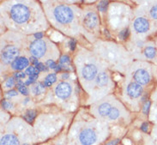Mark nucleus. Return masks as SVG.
<instances>
[{
    "label": "nucleus",
    "instance_id": "f257e3e1",
    "mask_svg": "<svg viewBox=\"0 0 157 145\" xmlns=\"http://www.w3.org/2000/svg\"><path fill=\"white\" fill-rule=\"evenodd\" d=\"M10 16L17 23H24L29 17V10L24 4H15L10 10Z\"/></svg>",
    "mask_w": 157,
    "mask_h": 145
},
{
    "label": "nucleus",
    "instance_id": "f03ea898",
    "mask_svg": "<svg viewBox=\"0 0 157 145\" xmlns=\"http://www.w3.org/2000/svg\"><path fill=\"white\" fill-rule=\"evenodd\" d=\"M54 17L56 20L62 23V24H66L71 21H72L74 18V14L71 9L69 8L68 6L65 5H59L54 9Z\"/></svg>",
    "mask_w": 157,
    "mask_h": 145
},
{
    "label": "nucleus",
    "instance_id": "7ed1b4c3",
    "mask_svg": "<svg viewBox=\"0 0 157 145\" xmlns=\"http://www.w3.org/2000/svg\"><path fill=\"white\" fill-rule=\"evenodd\" d=\"M30 52L35 58H41L47 51L46 42L42 40H35L30 44Z\"/></svg>",
    "mask_w": 157,
    "mask_h": 145
},
{
    "label": "nucleus",
    "instance_id": "20e7f679",
    "mask_svg": "<svg viewBox=\"0 0 157 145\" xmlns=\"http://www.w3.org/2000/svg\"><path fill=\"white\" fill-rule=\"evenodd\" d=\"M19 55V51L15 46H7L3 49L1 58L5 64H10L11 61H15Z\"/></svg>",
    "mask_w": 157,
    "mask_h": 145
},
{
    "label": "nucleus",
    "instance_id": "39448f33",
    "mask_svg": "<svg viewBox=\"0 0 157 145\" xmlns=\"http://www.w3.org/2000/svg\"><path fill=\"white\" fill-rule=\"evenodd\" d=\"M96 139V134L91 129H85L79 135V140L82 145H92Z\"/></svg>",
    "mask_w": 157,
    "mask_h": 145
},
{
    "label": "nucleus",
    "instance_id": "423d86ee",
    "mask_svg": "<svg viewBox=\"0 0 157 145\" xmlns=\"http://www.w3.org/2000/svg\"><path fill=\"white\" fill-rule=\"evenodd\" d=\"M71 85L67 83V82H60L59 84H58V86L56 87L55 93L56 95L61 99H66L68 98L69 96L71 94Z\"/></svg>",
    "mask_w": 157,
    "mask_h": 145
},
{
    "label": "nucleus",
    "instance_id": "0eeeda50",
    "mask_svg": "<svg viewBox=\"0 0 157 145\" xmlns=\"http://www.w3.org/2000/svg\"><path fill=\"white\" fill-rule=\"evenodd\" d=\"M97 71V68H96L95 65L87 64L82 68V77H83L84 79L88 80V81H91V80H94V77H96Z\"/></svg>",
    "mask_w": 157,
    "mask_h": 145
},
{
    "label": "nucleus",
    "instance_id": "6e6552de",
    "mask_svg": "<svg viewBox=\"0 0 157 145\" xmlns=\"http://www.w3.org/2000/svg\"><path fill=\"white\" fill-rule=\"evenodd\" d=\"M134 79L136 80V82L138 84L145 85V84L149 83V80H150V77H149V74L147 71H145L144 69H139L135 73Z\"/></svg>",
    "mask_w": 157,
    "mask_h": 145
},
{
    "label": "nucleus",
    "instance_id": "1a4fd4ad",
    "mask_svg": "<svg viewBox=\"0 0 157 145\" xmlns=\"http://www.w3.org/2000/svg\"><path fill=\"white\" fill-rule=\"evenodd\" d=\"M143 93V88L137 82H132L128 85L127 94L132 98H137Z\"/></svg>",
    "mask_w": 157,
    "mask_h": 145
},
{
    "label": "nucleus",
    "instance_id": "9d476101",
    "mask_svg": "<svg viewBox=\"0 0 157 145\" xmlns=\"http://www.w3.org/2000/svg\"><path fill=\"white\" fill-rule=\"evenodd\" d=\"M134 29L138 33H145L149 29V21H147V19L143 17L136 18L134 21Z\"/></svg>",
    "mask_w": 157,
    "mask_h": 145
},
{
    "label": "nucleus",
    "instance_id": "9b49d317",
    "mask_svg": "<svg viewBox=\"0 0 157 145\" xmlns=\"http://www.w3.org/2000/svg\"><path fill=\"white\" fill-rule=\"evenodd\" d=\"M84 24L89 29H94L98 24V18L96 14L94 12L88 13L84 17Z\"/></svg>",
    "mask_w": 157,
    "mask_h": 145
},
{
    "label": "nucleus",
    "instance_id": "f8f14e48",
    "mask_svg": "<svg viewBox=\"0 0 157 145\" xmlns=\"http://www.w3.org/2000/svg\"><path fill=\"white\" fill-rule=\"evenodd\" d=\"M29 65V59H27L24 57L17 58L15 61H13L11 64V67L15 71H21L22 69L26 68Z\"/></svg>",
    "mask_w": 157,
    "mask_h": 145
},
{
    "label": "nucleus",
    "instance_id": "ddd939ff",
    "mask_svg": "<svg viewBox=\"0 0 157 145\" xmlns=\"http://www.w3.org/2000/svg\"><path fill=\"white\" fill-rule=\"evenodd\" d=\"M0 145H20V143L14 135L6 134L1 138Z\"/></svg>",
    "mask_w": 157,
    "mask_h": 145
},
{
    "label": "nucleus",
    "instance_id": "4468645a",
    "mask_svg": "<svg viewBox=\"0 0 157 145\" xmlns=\"http://www.w3.org/2000/svg\"><path fill=\"white\" fill-rule=\"evenodd\" d=\"M111 109H112V106H111L109 103H103V104H101V105L99 107L98 111H99V113H100L101 115L103 116V117H105V116L109 115Z\"/></svg>",
    "mask_w": 157,
    "mask_h": 145
},
{
    "label": "nucleus",
    "instance_id": "2eb2a0df",
    "mask_svg": "<svg viewBox=\"0 0 157 145\" xmlns=\"http://www.w3.org/2000/svg\"><path fill=\"white\" fill-rule=\"evenodd\" d=\"M96 82L98 85L105 86L108 82V76L106 72L100 73L96 77Z\"/></svg>",
    "mask_w": 157,
    "mask_h": 145
},
{
    "label": "nucleus",
    "instance_id": "dca6fc26",
    "mask_svg": "<svg viewBox=\"0 0 157 145\" xmlns=\"http://www.w3.org/2000/svg\"><path fill=\"white\" fill-rule=\"evenodd\" d=\"M56 80H57V77H56L55 74H49V75L46 77V79H45V83H44V85L46 86V87H50L52 83L55 82Z\"/></svg>",
    "mask_w": 157,
    "mask_h": 145
},
{
    "label": "nucleus",
    "instance_id": "f3484780",
    "mask_svg": "<svg viewBox=\"0 0 157 145\" xmlns=\"http://www.w3.org/2000/svg\"><path fill=\"white\" fill-rule=\"evenodd\" d=\"M35 116H36V113H35V111H34V110H29V111H27V113H25V115H24L23 118H24V120H25L26 121L31 123V122L34 120Z\"/></svg>",
    "mask_w": 157,
    "mask_h": 145
},
{
    "label": "nucleus",
    "instance_id": "a211bd4d",
    "mask_svg": "<svg viewBox=\"0 0 157 145\" xmlns=\"http://www.w3.org/2000/svg\"><path fill=\"white\" fill-rule=\"evenodd\" d=\"M155 53H156V51H155V49L152 47H147L144 51L145 56H146L147 58H149V59H153V58H155Z\"/></svg>",
    "mask_w": 157,
    "mask_h": 145
},
{
    "label": "nucleus",
    "instance_id": "6ab92c4d",
    "mask_svg": "<svg viewBox=\"0 0 157 145\" xmlns=\"http://www.w3.org/2000/svg\"><path fill=\"white\" fill-rule=\"evenodd\" d=\"M17 89H18V90L21 92V94H25V95H28V94H29V90H27V88H26V87H24V85H23V82L20 81V80H18V83H17Z\"/></svg>",
    "mask_w": 157,
    "mask_h": 145
},
{
    "label": "nucleus",
    "instance_id": "aec40b11",
    "mask_svg": "<svg viewBox=\"0 0 157 145\" xmlns=\"http://www.w3.org/2000/svg\"><path fill=\"white\" fill-rule=\"evenodd\" d=\"M119 116V111L116 108V107H112V109H111L110 113H109V115L108 117L110 118V120H116V119H118Z\"/></svg>",
    "mask_w": 157,
    "mask_h": 145
},
{
    "label": "nucleus",
    "instance_id": "412c9836",
    "mask_svg": "<svg viewBox=\"0 0 157 145\" xmlns=\"http://www.w3.org/2000/svg\"><path fill=\"white\" fill-rule=\"evenodd\" d=\"M39 72H40V71H39L36 68H34V67H33V66H29L28 68L26 69L25 71L26 75H29V77L33 76V75H35V74L38 75Z\"/></svg>",
    "mask_w": 157,
    "mask_h": 145
},
{
    "label": "nucleus",
    "instance_id": "4be33fe9",
    "mask_svg": "<svg viewBox=\"0 0 157 145\" xmlns=\"http://www.w3.org/2000/svg\"><path fill=\"white\" fill-rule=\"evenodd\" d=\"M107 6H108V2L107 1H101V2H100L99 4H98V9H99L100 11L104 12V11L106 10Z\"/></svg>",
    "mask_w": 157,
    "mask_h": 145
},
{
    "label": "nucleus",
    "instance_id": "5701e85b",
    "mask_svg": "<svg viewBox=\"0 0 157 145\" xmlns=\"http://www.w3.org/2000/svg\"><path fill=\"white\" fill-rule=\"evenodd\" d=\"M129 34H130V31H129V29H124L119 33V38L120 39V40H125V39L129 36Z\"/></svg>",
    "mask_w": 157,
    "mask_h": 145
},
{
    "label": "nucleus",
    "instance_id": "b1692460",
    "mask_svg": "<svg viewBox=\"0 0 157 145\" xmlns=\"http://www.w3.org/2000/svg\"><path fill=\"white\" fill-rule=\"evenodd\" d=\"M43 91H44V85H42L41 83H39L38 85L35 86L34 88V94H40V93H42Z\"/></svg>",
    "mask_w": 157,
    "mask_h": 145
},
{
    "label": "nucleus",
    "instance_id": "393cba45",
    "mask_svg": "<svg viewBox=\"0 0 157 145\" xmlns=\"http://www.w3.org/2000/svg\"><path fill=\"white\" fill-rule=\"evenodd\" d=\"M37 78H38V75H37V74L31 76V77H29V80H28V81H26L25 84L26 85H29V84L34 83V82H35V80H37Z\"/></svg>",
    "mask_w": 157,
    "mask_h": 145
},
{
    "label": "nucleus",
    "instance_id": "a878e982",
    "mask_svg": "<svg viewBox=\"0 0 157 145\" xmlns=\"http://www.w3.org/2000/svg\"><path fill=\"white\" fill-rule=\"evenodd\" d=\"M150 16H151L152 18L157 20V5H155L151 8V10H150Z\"/></svg>",
    "mask_w": 157,
    "mask_h": 145
},
{
    "label": "nucleus",
    "instance_id": "bb28decb",
    "mask_svg": "<svg viewBox=\"0 0 157 145\" xmlns=\"http://www.w3.org/2000/svg\"><path fill=\"white\" fill-rule=\"evenodd\" d=\"M70 63V58H69L68 56L64 55L61 57V59H60V64H68Z\"/></svg>",
    "mask_w": 157,
    "mask_h": 145
},
{
    "label": "nucleus",
    "instance_id": "cd10ccee",
    "mask_svg": "<svg viewBox=\"0 0 157 145\" xmlns=\"http://www.w3.org/2000/svg\"><path fill=\"white\" fill-rule=\"evenodd\" d=\"M14 84H15V80H14V78L10 77V78H9L8 80L6 81V82H5V87H6V88H10V87H12Z\"/></svg>",
    "mask_w": 157,
    "mask_h": 145
},
{
    "label": "nucleus",
    "instance_id": "c85d7f7f",
    "mask_svg": "<svg viewBox=\"0 0 157 145\" xmlns=\"http://www.w3.org/2000/svg\"><path fill=\"white\" fill-rule=\"evenodd\" d=\"M52 38L53 40H55V41H59L60 40L62 39V35L56 32V33H53V34H52Z\"/></svg>",
    "mask_w": 157,
    "mask_h": 145
},
{
    "label": "nucleus",
    "instance_id": "c756f323",
    "mask_svg": "<svg viewBox=\"0 0 157 145\" xmlns=\"http://www.w3.org/2000/svg\"><path fill=\"white\" fill-rule=\"evenodd\" d=\"M47 65L48 67H50L52 69H56L57 68V64H55V62L54 61H52V60H47Z\"/></svg>",
    "mask_w": 157,
    "mask_h": 145
},
{
    "label": "nucleus",
    "instance_id": "7c9ffc66",
    "mask_svg": "<svg viewBox=\"0 0 157 145\" xmlns=\"http://www.w3.org/2000/svg\"><path fill=\"white\" fill-rule=\"evenodd\" d=\"M149 107H150V102L149 101H147L145 103L144 106V109H143V112L144 114H147L149 111Z\"/></svg>",
    "mask_w": 157,
    "mask_h": 145
},
{
    "label": "nucleus",
    "instance_id": "2f4dec72",
    "mask_svg": "<svg viewBox=\"0 0 157 145\" xmlns=\"http://www.w3.org/2000/svg\"><path fill=\"white\" fill-rule=\"evenodd\" d=\"M26 77V74L25 72H17L15 74V77L17 78V79H23V78H25Z\"/></svg>",
    "mask_w": 157,
    "mask_h": 145
},
{
    "label": "nucleus",
    "instance_id": "473e14b6",
    "mask_svg": "<svg viewBox=\"0 0 157 145\" xmlns=\"http://www.w3.org/2000/svg\"><path fill=\"white\" fill-rule=\"evenodd\" d=\"M35 68L37 69L39 71H46L47 70L46 66L43 64H40V63H39L37 65H35Z\"/></svg>",
    "mask_w": 157,
    "mask_h": 145
},
{
    "label": "nucleus",
    "instance_id": "72a5a7b5",
    "mask_svg": "<svg viewBox=\"0 0 157 145\" xmlns=\"http://www.w3.org/2000/svg\"><path fill=\"white\" fill-rule=\"evenodd\" d=\"M69 47H70V49H71V51H74L75 48H76V41H75L74 40H70V41H69Z\"/></svg>",
    "mask_w": 157,
    "mask_h": 145
},
{
    "label": "nucleus",
    "instance_id": "f704fd0d",
    "mask_svg": "<svg viewBox=\"0 0 157 145\" xmlns=\"http://www.w3.org/2000/svg\"><path fill=\"white\" fill-rule=\"evenodd\" d=\"M2 106H3V107L5 108V109H9V108H10V107H12V105L10 102H8L7 101H4L2 102Z\"/></svg>",
    "mask_w": 157,
    "mask_h": 145
},
{
    "label": "nucleus",
    "instance_id": "c9c22d12",
    "mask_svg": "<svg viewBox=\"0 0 157 145\" xmlns=\"http://www.w3.org/2000/svg\"><path fill=\"white\" fill-rule=\"evenodd\" d=\"M6 95L9 96V97H13V96H16V95H17V92L16 91V90H10V91H9L8 93L6 94Z\"/></svg>",
    "mask_w": 157,
    "mask_h": 145
},
{
    "label": "nucleus",
    "instance_id": "e433bc0d",
    "mask_svg": "<svg viewBox=\"0 0 157 145\" xmlns=\"http://www.w3.org/2000/svg\"><path fill=\"white\" fill-rule=\"evenodd\" d=\"M148 128H149V124H148V123H144V124H142V126H141L142 131L144 132H148Z\"/></svg>",
    "mask_w": 157,
    "mask_h": 145
},
{
    "label": "nucleus",
    "instance_id": "4c0bfd02",
    "mask_svg": "<svg viewBox=\"0 0 157 145\" xmlns=\"http://www.w3.org/2000/svg\"><path fill=\"white\" fill-rule=\"evenodd\" d=\"M30 62H32V63H33L34 64H35V65H37V64H39L38 60H37V58H35V57H34V56L30 58Z\"/></svg>",
    "mask_w": 157,
    "mask_h": 145
},
{
    "label": "nucleus",
    "instance_id": "58836bf2",
    "mask_svg": "<svg viewBox=\"0 0 157 145\" xmlns=\"http://www.w3.org/2000/svg\"><path fill=\"white\" fill-rule=\"evenodd\" d=\"M34 37L36 38V40H40V39H42L43 34L42 33H37V34H34Z\"/></svg>",
    "mask_w": 157,
    "mask_h": 145
},
{
    "label": "nucleus",
    "instance_id": "ea45409f",
    "mask_svg": "<svg viewBox=\"0 0 157 145\" xmlns=\"http://www.w3.org/2000/svg\"><path fill=\"white\" fill-rule=\"evenodd\" d=\"M118 143H119V140L116 139V140H113V141H111L110 143H108L106 145H116Z\"/></svg>",
    "mask_w": 157,
    "mask_h": 145
},
{
    "label": "nucleus",
    "instance_id": "a19ab883",
    "mask_svg": "<svg viewBox=\"0 0 157 145\" xmlns=\"http://www.w3.org/2000/svg\"><path fill=\"white\" fill-rule=\"evenodd\" d=\"M124 145H131L132 143H131V141H130L129 139H124Z\"/></svg>",
    "mask_w": 157,
    "mask_h": 145
},
{
    "label": "nucleus",
    "instance_id": "79ce46f5",
    "mask_svg": "<svg viewBox=\"0 0 157 145\" xmlns=\"http://www.w3.org/2000/svg\"><path fill=\"white\" fill-rule=\"evenodd\" d=\"M68 77H69L68 73H64V74L62 75V78H63V79H67Z\"/></svg>",
    "mask_w": 157,
    "mask_h": 145
},
{
    "label": "nucleus",
    "instance_id": "37998d69",
    "mask_svg": "<svg viewBox=\"0 0 157 145\" xmlns=\"http://www.w3.org/2000/svg\"><path fill=\"white\" fill-rule=\"evenodd\" d=\"M55 70H56V71H59L60 70H61V65H58Z\"/></svg>",
    "mask_w": 157,
    "mask_h": 145
},
{
    "label": "nucleus",
    "instance_id": "c03bdc74",
    "mask_svg": "<svg viewBox=\"0 0 157 145\" xmlns=\"http://www.w3.org/2000/svg\"><path fill=\"white\" fill-rule=\"evenodd\" d=\"M104 32H105V34H106V35H107V36L109 37V34H108V33H107L108 31H107V30H104Z\"/></svg>",
    "mask_w": 157,
    "mask_h": 145
},
{
    "label": "nucleus",
    "instance_id": "a18cd8bd",
    "mask_svg": "<svg viewBox=\"0 0 157 145\" xmlns=\"http://www.w3.org/2000/svg\"><path fill=\"white\" fill-rule=\"evenodd\" d=\"M115 79H116V81H118V79H120V77H116Z\"/></svg>",
    "mask_w": 157,
    "mask_h": 145
}]
</instances>
